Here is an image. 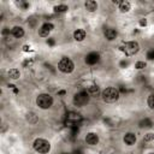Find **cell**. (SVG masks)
Returning a JSON list of instances; mask_svg holds the SVG:
<instances>
[{
  "label": "cell",
  "instance_id": "obj_16",
  "mask_svg": "<svg viewBox=\"0 0 154 154\" xmlns=\"http://www.w3.org/2000/svg\"><path fill=\"white\" fill-rule=\"evenodd\" d=\"M119 10H120V12L126 13V12H129V11L131 10V4H130L129 1H120V4H119Z\"/></svg>",
  "mask_w": 154,
  "mask_h": 154
},
{
  "label": "cell",
  "instance_id": "obj_20",
  "mask_svg": "<svg viewBox=\"0 0 154 154\" xmlns=\"http://www.w3.org/2000/svg\"><path fill=\"white\" fill-rule=\"evenodd\" d=\"M55 12H58V13H61V12H65V11H67L69 10V7L66 6V5H57V6H54V8H53Z\"/></svg>",
  "mask_w": 154,
  "mask_h": 154
},
{
  "label": "cell",
  "instance_id": "obj_6",
  "mask_svg": "<svg viewBox=\"0 0 154 154\" xmlns=\"http://www.w3.org/2000/svg\"><path fill=\"white\" fill-rule=\"evenodd\" d=\"M88 101H89V94L87 91H79V93L75 94L73 100H72L73 105L77 107H82V106L87 105Z\"/></svg>",
  "mask_w": 154,
  "mask_h": 154
},
{
  "label": "cell",
  "instance_id": "obj_17",
  "mask_svg": "<svg viewBox=\"0 0 154 154\" xmlns=\"http://www.w3.org/2000/svg\"><path fill=\"white\" fill-rule=\"evenodd\" d=\"M79 119V114L78 113H75V112H70L67 114V120H69V124H75L77 120Z\"/></svg>",
  "mask_w": 154,
  "mask_h": 154
},
{
  "label": "cell",
  "instance_id": "obj_30",
  "mask_svg": "<svg viewBox=\"0 0 154 154\" xmlns=\"http://www.w3.org/2000/svg\"><path fill=\"white\" fill-rule=\"evenodd\" d=\"M61 154H72V153H67V152H64V153H61Z\"/></svg>",
  "mask_w": 154,
  "mask_h": 154
},
{
  "label": "cell",
  "instance_id": "obj_25",
  "mask_svg": "<svg viewBox=\"0 0 154 154\" xmlns=\"http://www.w3.org/2000/svg\"><path fill=\"white\" fill-rule=\"evenodd\" d=\"M147 58L149 60H154V48H152V49H149L147 52Z\"/></svg>",
  "mask_w": 154,
  "mask_h": 154
},
{
  "label": "cell",
  "instance_id": "obj_11",
  "mask_svg": "<svg viewBox=\"0 0 154 154\" xmlns=\"http://www.w3.org/2000/svg\"><path fill=\"white\" fill-rule=\"evenodd\" d=\"M85 36H87V32H85L84 29H77V30H75V32H73V38H75L76 41H78V42L83 41V40L85 38Z\"/></svg>",
  "mask_w": 154,
  "mask_h": 154
},
{
  "label": "cell",
  "instance_id": "obj_15",
  "mask_svg": "<svg viewBox=\"0 0 154 154\" xmlns=\"http://www.w3.org/2000/svg\"><path fill=\"white\" fill-rule=\"evenodd\" d=\"M7 75H8V77H10L11 79H18V78L20 77V72H19V70L16 69V67L10 69L8 72H7Z\"/></svg>",
  "mask_w": 154,
  "mask_h": 154
},
{
  "label": "cell",
  "instance_id": "obj_29",
  "mask_svg": "<svg viewBox=\"0 0 154 154\" xmlns=\"http://www.w3.org/2000/svg\"><path fill=\"white\" fill-rule=\"evenodd\" d=\"M65 94H66V90H59V91H58V95H59V96H63V95H65Z\"/></svg>",
  "mask_w": 154,
  "mask_h": 154
},
{
  "label": "cell",
  "instance_id": "obj_24",
  "mask_svg": "<svg viewBox=\"0 0 154 154\" xmlns=\"http://www.w3.org/2000/svg\"><path fill=\"white\" fill-rule=\"evenodd\" d=\"M144 67H146V63L144 61H137L135 64V69H137V70H142Z\"/></svg>",
  "mask_w": 154,
  "mask_h": 154
},
{
  "label": "cell",
  "instance_id": "obj_19",
  "mask_svg": "<svg viewBox=\"0 0 154 154\" xmlns=\"http://www.w3.org/2000/svg\"><path fill=\"white\" fill-rule=\"evenodd\" d=\"M140 126L141 128H150V126H153V122L148 118H144L140 122Z\"/></svg>",
  "mask_w": 154,
  "mask_h": 154
},
{
  "label": "cell",
  "instance_id": "obj_21",
  "mask_svg": "<svg viewBox=\"0 0 154 154\" xmlns=\"http://www.w3.org/2000/svg\"><path fill=\"white\" fill-rule=\"evenodd\" d=\"M147 103H148L149 108L154 109V93H153V94H150V95L148 96V99H147Z\"/></svg>",
  "mask_w": 154,
  "mask_h": 154
},
{
  "label": "cell",
  "instance_id": "obj_28",
  "mask_svg": "<svg viewBox=\"0 0 154 154\" xmlns=\"http://www.w3.org/2000/svg\"><path fill=\"white\" fill-rule=\"evenodd\" d=\"M23 51H24V52H29V51H30V46L24 45V46H23Z\"/></svg>",
  "mask_w": 154,
  "mask_h": 154
},
{
  "label": "cell",
  "instance_id": "obj_4",
  "mask_svg": "<svg viewBox=\"0 0 154 154\" xmlns=\"http://www.w3.org/2000/svg\"><path fill=\"white\" fill-rule=\"evenodd\" d=\"M58 69L64 73H71L75 70V64L69 57H63L58 63Z\"/></svg>",
  "mask_w": 154,
  "mask_h": 154
},
{
  "label": "cell",
  "instance_id": "obj_13",
  "mask_svg": "<svg viewBox=\"0 0 154 154\" xmlns=\"http://www.w3.org/2000/svg\"><path fill=\"white\" fill-rule=\"evenodd\" d=\"M11 34H12L13 37L20 38V37L24 36V29H23L22 26H13V28L11 29Z\"/></svg>",
  "mask_w": 154,
  "mask_h": 154
},
{
  "label": "cell",
  "instance_id": "obj_10",
  "mask_svg": "<svg viewBox=\"0 0 154 154\" xmlns=\"http://www.w3.org/2000/svg\"><path fill=\"white\" fill-rule=\"evenodd\" d=\"M136 135L134 134V132H126L125 135H124V137H123V141H124V143L125 144H128V146H134L135 143H136Z\"/></svg>",
  "mask_w": 154,
  "mask_h": 154
},
{
  "label": "cell",
  "instance_id": "obj_1",
  "mask_svg": "<svg viewBox=\"0 0 154 154\" xmlns=\"http://www.w3.org/2000/svg\"><path fill=\"white\" fill-rule=\"evenodd\" d=\"M101 96H102V100L107 103H112V102H116L119 96H120V93L117 88L114 87H107L102 90L101 93Z\"/></svg>",
  "mask_w": 154,
  "mask_h": 154
},
{
  "label": "cell",
  "instance_id": "obj_26",
  "mask_svg": "<svg viewBox=\"0 0 154 154\" xmlns=\"http://www.w3.org/2000/svg\"><path fill=\"white\" fill-rule=\"evenodd\" d=\"M140 25H141V26H146V25H147V20H146V18H142V19L140 20Z\"/></svg>",
  "mask_w": 154,
  "mask_h": 154
},
{
  "label": "cell",
  "instance_id": "obj_22",
  "mask_svg": "<svg viewBox=\"0 0 154 154\" xmlns=\"http://www.w3.org/2000/svg\"><path fill=\"white\" fill-rule=\"evenodd\" d=\"M32 64H34V60H32L31 58H26V59L23 61L22 65H23V67H26V69H28V67H31Z\"/></svg>",
  "mask_w": 154,
  "mask_h": 154
},
{
  "label": "cell",
  "instance_id": "obj_27",
  "mask_svg": "<svg viewBox=\"0 0 154 154\" xmlns=\"http://www.w3.org/2000/svg\"><path fill=\"white\" fill-rule=\"evenodd\" d=\"M54 43H55V41H54L53 38H48V40H47V45H49V46H54Z\"/></svg>",
  "mask_w": 154,
  "mask_h": 154
},
{
  "label": "cell",
  "instance_id": "obj_12",
  "mask_svg": "<svg viewBox=\"0 0 154 154\" xmlns=\"http://www.w3.org/2000/svg\"><path fill=\"white\" fill-rule=\"evenodd\" d=\"M117 35H118V32H117V30L113 29V28H107V29L105 30V37H106L108 41H113V40L117 37Z\"/></svg>",
  "mask_w": 154,
  "mask_h": 154
},
{
  "label": "cell",
  "instance_id": "obj_31",
  "mask_svg": "<svg viewBox=\"0 0 154 154\" xmlns=\"http://www.w3.org/2000/svg\"><path fill=\"white\" fill-rule=\"evenodd\" d=\"M149 154H154V153H149Z\"/></svg>",
  "mask_w": 154,
  "mask_h": 154
},
{
  "label": "cell",
  "instance_id": "obj_3",
  "mask_svg": "<svg viewBox=\"0 0 154 154\" xmlns=\"http://www.w3.org/2000/svg\"><path fill=\"white\" fill-rule=\"evenodd\" d=\"M32 146H34V149L40 154H47L51 150V143L45 138H36Z\"/></svg>",
  "mask_w": 154,
  "mask_h": 154
},
{
  "label": "cell",
  "instance_id": "obj_2",
  "mask_svg": "<svg viewBox=\"0 0 154 154\" xmlns=\"http://www.w3.org/2000/svg\"><path fill=\"white\" fill-rule=\"evenodd\" d=\"M36 105L41 108V109H48L52 107L53 105V97L49 95V94H40L37 97H36Z\"/></svg>",
  "mask_w": 154,
  "mask_h": 154
},
{
  "label": "cell",
  "instance_id": "obj_8",
  "mask_svg": "<svg viewBox=\"0 0 154 154\" xmlns=\"http://www.w3.org/2000/svg\"><path fill=\"white\" fill-rule=\"evenodd\" d=\"M85 143L89 146H96L99 143V135L96 132H88L85 135Z\"/></svg>",
  "mask_w": 154,
  "mask_h": 154
},
{
  "label": "cell",
  "instance_id": "obj_5",
  "mask_svg": "<svg viewBox=\"0 0 154 154\" xmlns=\"http://www.w3.org/2000/svg\"><path fill=\"white\" fill-rule=\"evenodd\" d=\"M120 51L125 54V55H135L138 51H140V45L138 42L136 41H129L126 43H124L122 47H120Z\"/></svg>",
  "mask_w": 154,
  "mask_h": 154
},
{
  "label": "cell",
  "instance_id": "obj_23",
  "mask_svg": "<svg viewBox=\"0 0 154 154\" xmlns=\"http://www.w3.org/2000/svg\"><path fill=\"white\" fill-rule=\"evenodd\" d=\"M143 141H144V142H152V141H154V134H153V132L146 134V135L143 136Z\"/></svg>",
  "mask_w": 154,
  "mask_h": 154
},
{
  "label": "cell",
  "instance_id": "obj_7",
  "mask_svg": "<svg viewBox=\"0 0 154 154\" xmlns=\"http://www.w3.org/2000/svg\"><path fill=\"white\" fill-rule=\"evenodd\" d=\"M53 29H54V25H53L52 23H45V24H42L41 28L38 29V35H40L41 37H48L49 32H51Z\"/></svg>",
  "mask_w": 154,
  "mask_h": 154
},
{
  "label": "cell",
  "instance_id": "obj_18",
  "mask_svg": "<svg viewBox=\"0 0 154 154\" xmlns=\"http://www.w3.org/2000/svg\"><path fill=\"white\" fill-rule=\"evenodd\" d=\"M87 93L89 94V96H95V95H97V94L100 93V88H99L97 85H90V87L88 88Z\"/></svg>",
  "mask_w": 154,
  "mask_h": 154
},
{
  "label": "cell",
  "instance_id": "obj_14",
  "mask_svg": "<svg viewBox=\"0 0 154 154\" xmlns=\"http://www.w3.org/2000/svg\"><path fill=\"white\" fill-rule=\"evenodd\" d=\"M84 7H85L87 11H89V12H94V11L97 10V2L94 1V0H88V1H85Z\"/></svg>",
  "mask_w": 154,
  "mask_h": 154
},
{
  "label": "cell",
  "instance_id": "obj_9",
  "mask_svg": "<svg viewBox=\"0 0 154 154\" xmlns=\"http://www.w3.org/2000/svg\"><path fill=\"white\" fill-rule=\"evenodd\" d=\"M99 60H100V54L97 52H91V53L87 54V57H85V63L88 65H94Z\"/></svg>",
  "mask_w": 154,
  "mask_h": 154
}]
</instances>
